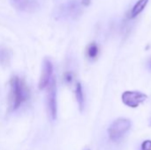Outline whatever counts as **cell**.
I'll return each mask as SVG.
<instances>
[{"instance_id": "1", "label": "cell", "mask_w": 151, "mask_h": 150, "mask_svg": "<svg viewBox=\"0 0 151 150\" xmlns=\"http://www.w3.org/2000/svg\"><path fill=\"white\" fill-rule=\"evenodd\" d=\"M29 97V91L23 80L19 76H12L10 80L9 109L11 111L18 110Z\"/></svg>"}, {"instance_id": "2", "label": "cell", "mask_w": 151, "mask_h": 150, "mask_svg": "<svg viewBox=\"0 0 151 150\" xmlns=\"http://www.w3.org/2000/svg\"><path fill=\"white\" fill-rule=\"evenodd\" d=\"M132 122L127 118H118L115 120L108 129L110 139L112 141H120L130 130Z\"/></svg>"}, {"instance_id": "3", "label": "cell", "mask_w": 151, "mask_h": 150, "mask_svg": "<svg viewBox=\"0 0 151 150\" xmlns=\"http://www.w3.org/2000/svg\"><path fill=\"white\" fill-rule=\"evenodd\" d=\"M47 92V108L51 119L55 120L58 116V103H57V82L54 78L48 85Z\"/></svg>"}, {"instance_id": "4", "label": "cell", "mask_w": 151, "mask_h": 150, "mask_svg": "<svg viewBox=\"0 0 151 150\" xmlns=\"http://www.w3.org/2000/svg\"><path fill=\"white\" fill-rule=\"evenodd\" d=\"M147 95L138 91H126L122 95V102L128 107L137 108L147 100Z\"/></svg>"}, {"instance_id": "5", "label": "cell", "mask_w": 151, "mask_h": 150, "mask_svg": "<svg viewBox=\"0 0 151 150\" xmlns=\"http://www.w3.org/2000/svg\"><path fill=\"white\" fill-rule=\"evenodd\" d=\"M53 78V64L49 58H45L43 61L42 74L39 80V88L44 89L48 87L49 83Z\"/></svg>"}, {"instance_id": "6", "label": "cell", "mask_w": 151, "mask_h": 150, "mask_svg": "<svg viewBox=\"0 0 151 150\" xmlns=\"http://www.w3.org/2000/svg\"><path fill=\"white\" fill-rule=\"evenodd\" d=\"M13 8L25 12H35L40 5L37 0H10Z\"/></svg>"}, {"instance_id": "7", "label": "cell", "mask_w": 151, "mask_h": 150, "mask_svg": "<svg viewBox=\"0 0 151 150\" xmlns=\"http://www.w3.org/2000/svg\"><path fill=\"white\" fill-rule=\"evenodd\" d=\"M148 3H149V0H139L133 7L131 13H130V18L133 19V18H135L136 16H138L145 9Z\"/></svg>"}, {"instance_id": "8", "label": "cell", "mask_w": 151, "mask_h": 150, "mask_svg": "<svg viewBox=\"0 0 151 150\" xmlns=\"http://www.w3.org/2000/svg\"><path fill=\"white\" fill-rule=\"evenodd\" d=\"M75 96L76 100L80 108V111H82L84 109V104H85V100H84V94H83V89L81 83H77L76 88H75Z\"/></svg>"}, {"instance_id": "9", "label": "cell", "mask_w": 151, "mask_h": 150, "mask_svg": "<svg viewBox=\"0 0 151 150\" xmlns=\"http://www.w3.org/2000/svg\"><path fill=\"white\" fill-rule=\"evenodd\" d=\"M98 52H99V49L96 42H92L88 45V50H87V54L89 58L91 59L96 58L98 55Z\"/></svg>"}, {"instance_id": "10", "label": "cell", "mask_w": 151, "mask_h": 150, "mask_svg": "<svg viewBox=\"0 0 151 150\" xmlns=\"http://www.w3.org/2000/svg\"><path fill=\"white\" fill-rule=\"evenodd\" d=\"M9 58H10V56L8 54L7 50L6 49H4V50L1 49L0 50V62L2 64H6V63H8L7 59H9Z\"/></svg>"}, {"instance_id": "11", "label": "cell", "mask_w": 151, "mask_h": 150, "mask_svg": "<svg viewBox=\"0 0 151 150\" xmlns=\"http://www.w3.org/2000/svg\"><path fill=\"white\" fill-rule=\"evenodd\" d=\"M64 80L67 84L72 83L73 80V72H66L65 73V75H64Z\"/></svg>"}, {"instance_id": "12", "label": "cell", "mask_w": 151, "mask_h": 150, "mask_svg": "<svg viewBox=\"0 0 151 150\" xmlns=\"http://www.w3.org/2000/svg\"><path fill=\"white\" fill-rule=\"evenodd\" d=\"M142 150H151V141H145L142 144Z\"/></svg>"}, {"instance_id": "13", "label": "cell", "mask_w": 151, "mask_h": 150, "mask_svg": "<svg viewBox=\"0 0 151 150\" xmlns=\"http://www.w3.org/2000/svg\"><path fill=\"white\" fill-rule=\"evenodd\" d=\"M90 2H91V0H82V4H83V5H85V6L89 5Z\"/></svg>"}, {"instance_id": "14", "label": "cell", "mask_w": 151, "mask_h": 150, "mask_svg": "<svg viewBox=\"0 0 151 150\" xmlns=\"http://www.w3.org/2000/svg\"><path fill=\"white\" fill-rule=\"evenodd\" d=\"M85 150H90V149H85Z\"/></svg>"}]
</instances>
